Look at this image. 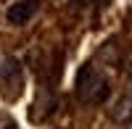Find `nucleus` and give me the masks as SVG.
<instances>
[{
  "label": "nucleus",
  "instance_id": "f257e3e1",
  "mask_svg": "<svg viewBox=\"0 0 132 129\" xmlns=\"http://www.w3.org/2000/svg\"><path fill=\"white\" fill-rule=\"evenodd\" d=\"M74 92H77V98H79L82 103H87V105H101V103L108 100L111 87H108V79L103 77V74L87 63V66H82L79 74H77Z\"/></svg>",
  "mask_w": 132,
  "mask_h": 129
},
{
  "label": "nucleus",
  "instance_id": "f03ea898",
  "mask_svg": "<svg viewBox=\"0 0 132 129\" xmlns=\"http://www.w3.org/2000/svg\"><path fill=\"white\" fill-rule=\"evenodd\" d=\"M21 82H24V77H21V63L19 58L8 56L0 61V90H3V95L8 100H13L21 95Z\"/></svg>",
  "mask_w": 132,
  "mask_h": 129
},
{
  "label": "nucleus",
  "instance_id": "7ed1b4c3",
  "mask_svg": "<svg viewBox=\"0 0 132 129\" xmlns=\"http://www.w3.org/2000/svg\"><path fill=\"white\" fill-rule=\"evenodd\" d=\"M37 8H40V0H19V3H13L5 11V19H8V24H13V26H24L27 21L35 19Z\"/></svg>",
  "mask_w": 132,
  "mask_h": 129
},
{
  "label": "nucleus",
  "instance_id": "20e7f679",
  "mask_svg": "<svg viewBox=\"0 0 132 129\" xmlns=\"http://www.w3.org/2000/svg\"><path fill=\"white\" fill-rule=\"evenodd\" d=\"M129 74H132V71H129Z\"/></svg>",
  "mask_w": 132,
  "mask_h": 129
}]
</instances>
